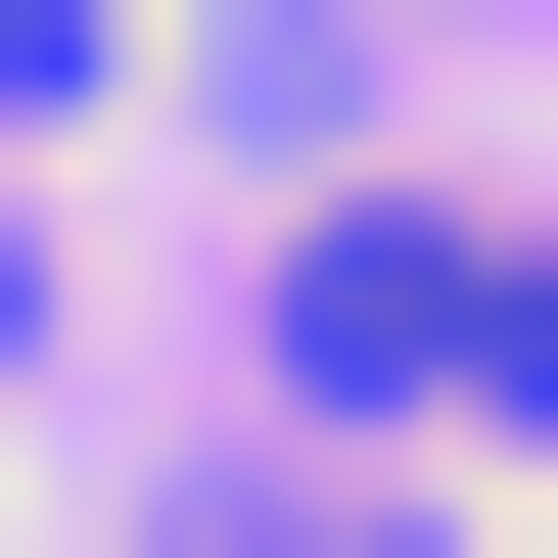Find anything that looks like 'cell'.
I'll return each instance as SVG.
<instances>
[{
	"mask_svg": "<svg viewBox=\"0 0 558 558\" xmlns=\"http://www.w3.org/2000/svg\"><path fill=\"white\" fill-rule=\"evenodd\" d=\"M47 94H140V0H0V140H47Z\"/></svg>",
	"mask_w": 558,
	"mask_h": 558,
	"instance_id": "cell-1",
	"label": "cell"
}]
</instances>
